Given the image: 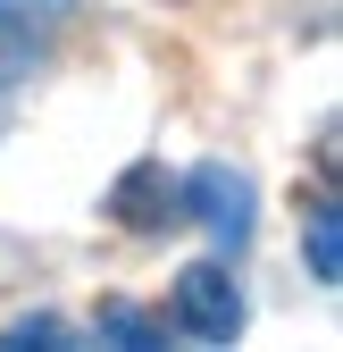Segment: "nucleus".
I'll return each instance as SVG.
<instances>
[{
	"label": "nucleus",
	"instance_id": "20e7f679",
	"mask_svg": "<svg viewBox=\"0 0 343 352\" xmlns=\"http://www.w3.org/2000/svg\"><path fill=\"white\" fill-rule=\"evenodd\" d=\"M302 252H310V277H318V285L343 277V210H335V193H318V201L302 210Z\"/></svg>",
	"mask_w": 343,
	"mask_h": 352
},
{
	"label": "nucleus",
	"instance_id": "39448f33",
	"mask_svg": "<svg viewBox=\"0 0 343 352\" xmlns=\"http://www.w3.org/2000/svg\"><path fill=\"white\" fill-rule=\"evenodd\" d=\"M101 336H109V344H126V352H159V327L134 311V302H109V311H101Z\"/></svg>",
	"mask_w": 343,
	"mask_h": 352
},
{
	"label": "nucleus",
	"instance_id": "f257e3e1",
	"mask_svg": "<svg viewBox=\"0 0 343 352\" xmlns=\"http://www.w3.org/2000/svg\"><path fill=\"white\" fill-rule=\"evenodd\" d=\"M176 193H185V218H201L218 252H243V243H251V176H243V168L201 160Z\"/></svg>",
	"mask_w": 343,
	"mask_h": 352
},
{
	"label": "nucleus",
	"instance_id": "f03ea898",
	"mask_svg": "<svg viewBox=\"0 0 343 352\" xmlns=\"http://www.w3.org/2000/svg\"><path fill=\"white\" fill-rule=\"evenodd\" d=\"M176 327L201 336V344H226L243 327V294L226 277V260H193V269L176 277Z\"/></svg>",
	"mask_w": 343,
	"mask_h": 352
},
{
	"label": "nucleus",
	"instance_id": "423d86ee",
	"mask_svg": "<svg viewBox=\"0 0 343 352\" xmlns=\"http://www.w3.org/2000/svg\"><path fill=\"white\" fill-rule=\"evenodd\" d=\"M75 9H84V0H0V25H59Z\"/></svg>",
	"mask_w": 343,
	"mask_h": 352
},
{
	"label": "nucleus",
	"instance_id": "7ed1b4c3",
	"mask_svg": "<svg viewBox=\"0 0 343 352\" xmlns=\"http://www.w3.org/2000/svg\"><path fill=\"white\" fill-rule=\"evenodd\" d=\"M109 210L126 218V227H159V218H185V193H176V185H167V176L143 160V168H126V176H117Z\"/></svg>",
	"mask_w": 343,
	"mask_h": 352
},
{
	"label": "nucleus",
	"instance_id": "0eeeda50",
	"mask_svg": "<svg viewBox=\"0 0 343 352\" xmlns=\"http://www.w3.org/2000/svg\"><path fill=\"white\" fill-rule=\"evenodd\" d=\"M0 344H9V352H34V344H67V327H59V319H17V327L0 336Z\"/></svg>",
	"mask_w": 343,
	"mask_h": 352
}]
</instances>
